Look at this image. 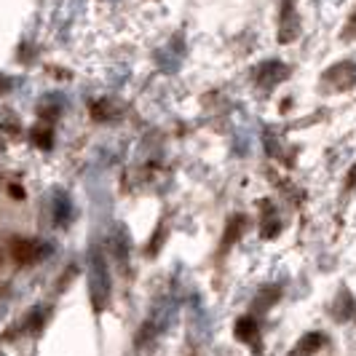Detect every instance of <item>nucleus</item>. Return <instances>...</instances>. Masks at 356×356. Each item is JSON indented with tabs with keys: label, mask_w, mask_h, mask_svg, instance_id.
Wrapping results in <instances>:
<instances>
[{
	"label": "nucleus",
	"mask_w": 356,
	"mask_h": 356,
	"mask_svg": "<svg viewBox=\"0 0 356 356\" xmlns=\"http://www.w3.org/2000/svg\"><path fill=\"white\" fill-rule=\"evenodd\" d=\"M46 252L49 250L40 241H35V238H14L11 241V257H14V263H19V266H33Z\"/></svg>",
	"instance_id": "obj_1"
},
{
	"label": "nucleus",
	"mask_w": 356,
	"mask_h": 356,
	"mask_svg": "<svg viewBox=\"0 0 356 356\" xmlns=\"http://www.w3.org/2000/svg\"><path fill=\"white\" fill-rule=\"evenodd\" d=\"M321 343H324V338H321L319 332H308V335H303V338L298 340V346H295L292 356H311V354H316V351L321 348Z\"/></svg>",
	"instance_id": "obj_2"
},
{
	"label": "nucleus",
	"mask_w": 356,
	"mask_h": 356,
	"mask_svg": "<svg viewBox=\"0 0 356 356\" xmlns=\"http://www.w3.org/2000/svg\"><path fill=\"white\" fill-rule=\"evenodd\" d=\"M236 338L244 340V343H252V340L257 338V324H254V319L244 316V319L236 321Z\"/></svg>",
	"instance_id": "obj_3"
},
{
	"label": "nucleus",
	"mask_w": 356,
	"mask_h": 356,
	"mask_svg": "<svg viewBox=\"0 0 356 356\" xmlns=\"http://www.w3.org/2000/svg\"><path fill=\"white\" fill-rule=\"evenodd\" d=\"M241 225H244V217H236L231 222V233L225 231V247H231V241L238 236V231H241Z\"/></svg>",
	"instance_id": "obj_4"
},
{
	"label": "nucleus",
	"mask_w": 356,
	"mask_h": 356,
	"mask_svg": "<svg viewBox=\"0 0 356 356\" xmlns=\"http://www.w3.org/2000/svg\"><path fill=\"white\" fill-rule=\"evenodd\" d=\"M35 140L40 147H51V131H38Z\"/></svg>",
	"instance_id": "obj_5"
},
{
	"label": "nucleus",
	"mask_w": 356,
	"mask_h": 356,
	"mask_svg": "<svg viewBox=\"0 0 356 356\" xmlns=\"http://www.w3.org/2000/svg\"><path fill=\"white\" fill-rule=\"evenodd\" d=\"M11 196L22 198V196H24V193H22V188H11Z\"/></svg>",
	"instance_id": "obj_6"
}]
</instances>
